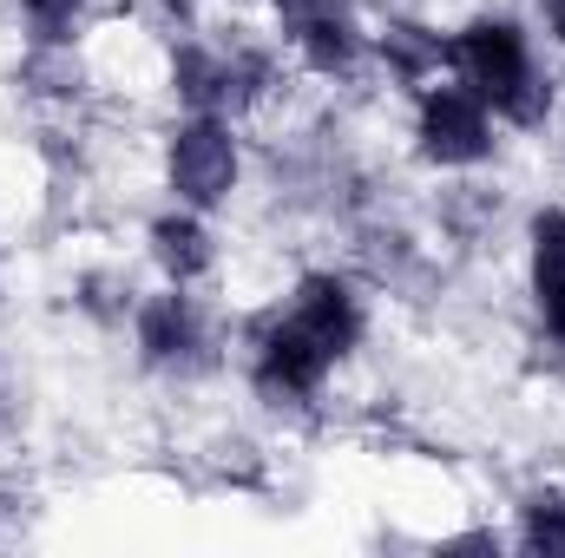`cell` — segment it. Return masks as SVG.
<instances>
[{
    "label": "cell",
    "instance_id": "1",
    "mask_svg": "<svg viewBox=\"0 0 565 558\" xmlns=\"http://www.w3.org/2000/svg\"><path fill=\"white\" fill-rule=\"evenodd\" d=\"M447 73L460 86H473L493 119L507 132H540L559 106V79L546 73L533 33L513 20V13H467L454 33H447Z\"/></svg>",
    "mask_w": 565,
    "mask_h": 558
},
{
    "label": "cell",
    "instance_id": "2",
    "mask_svg": "<svg viewBox=\"0 0 565 558\" xmlns=\"http://www.w3.org/2000/svg\"><path fill=\"white\" fill-rule=\"evenodd\" d=\"M158 171H164V197L191 204L204 217L231 211L237 184H244V132L224 112H178L171 132L158 144Z\"/></svg>",
    "mask_w": 565,
    "mask_h": 558
},
{
    "label": "cell",
    "instance_id": "3",
    "mask_svg": "<svg viewBox=\"0 0 565 558\" xmlns=\"http://www.w3.org/2000/svg\"><path fill=\"white\" fill-rule=\"evenodd\" d=\"M500 132L507 126L493 119V106L473 86H460L454 73L427 79L415 93L408 139H415V158L427 171H480V164H493L500 158Z\"/></svg>",
    "mask_w": 565,
    "mask_h": 558
},
{
    "label": "cell",
    "instance_id": "4",
    "mask_svg": "<svg viewBox=\"0 0 565 558\" xmlns=\"http://www.w3.org/2000/svg\"><path fill=\"white\" fill-rule=\"evenodd\" d=\"M132 348H139L145 368L164 375V382H198V375H211L224 362L211 309L198 302V289H178V282L139 296V309H132Z\"/></svg>",
    "mask_w": 565,
    "mask_h": 558
},
{
    "label": "cell",
    "instance_id": "5",
    "mask_svg": "<svg viewBox=\"0 0 565 558\" xmlns=\"http://www.w3.org/2000/svg\"><path fill=\"white\" fill-rule=\"evenodd\" d=\"M244 375H250V388H257L264 408H289V415H296V408L322 401L335 362L296 329V315L277 302V309H264V315L244 329Z\"/></svg>",
    "mask_w": 565,
    "mask_h": 558
},
{
    "label": "cell",
    "instance_id": "6",
    "mask_svg": "<svg viewBox=\"0 0 565 558\" xmlns=\"http://www.w3.org/2000/svg\"><path fill=\"white\" fill-rule=\"evenodd\" d=\"M282 309L296 315V329H302L335 368L369 342V296H362V282L342 277V270H302Z\"/></svg>",
    "mask_w": 565,
    "mask_h": 558
},
{
    "label": "cell",
    "instance_id": "7",
    "mask_svg": "<svg viewBox=\"0 0 565 558\" xmlns=\"http://www.w3.org/2000/svg\"><path fill=\"white\" fill-rule=\"evenodd\" d=\"M145 264L158 270V282L198 289V282L217 277L224 244H217V230H211L204 211H191V204H164V211L145 224Z\"/></svg>",
    "mask_w": 565,
    "mask_h": 558
},
{
    "label": "cell",
    "instance_id": "8",
    "mask_svg": "<svg viewBox=\"0 0 565 558\" xmlns=\"http://www.w3.org/2000/svg\"><path fill=\"white\" fill-rule=\"evenodd\" d=\"M164 79H171V99H178L184 112H224V119L244 112V86H237V53H231V40H198V33L178 40Z\"/></svg>",
    "mask_w": 565,
    "mask_h": 558
},
{
    "label": "cell",
    "instance_id": "9",
    "mask_svg": "<svg viewBox=\"0 0 565 558\" xmlns=\"http://www.w3.org/2000/svg\"><path fill=\"white\" fill-rule=\"evenodd\" d=\"M526 309L533 329L565 348V204H540L526 217Z\"/></svg>",
    "mask_w": 565,
    "mask_h": 558
},
{
    "label": "cell",
    "instance_id": "10",
    "mask_svg": "<svg viewBox=\"0 0 565 558\" xmlns=\"http://www.w3.org/2000/svg\"><path fill=\"white\" fill-rule=\"evenodd\" d=\"M282 46H289V60H296L302 73H316V79H349V73L369 60V26H362L355 0H342V7H322V13H309V20H296V26L282 33Z\"/></svg>",
    "mask_w": 565,
    "mask_h": 558
},
{
    "label": "cell",
    "instance_id": "11",
    "mask_svg": "<svg viewBox=\"0 0 565 558\" xmlns=\"http://www.w3.org/2000/svg\"><path fill=\"white\" fill-rule=\"evenodd\" d=\"M369 53L382 60V73H388L402 93H422L427 79L447 73V33L427 26V20H408V13H388V20L369 33Z\"/></svg>",
    "mask_w": 565,
    "mask_h": 558
},
{
    "label": "cell",
    "instance_id": "12",
    "mask_svg": "<svg viewBox=\"0 0 565 558\" xmlns=\"http://www.w3.org/2000/svg\"><path fill=\"white\" fill-rule=\"evenodd\" d=\"M20 79H26V93L73 106V99H86V79H93V73H86V60H79V40H73V46H46V40H26Z\"/></svg>",
    "mask_w": 565,
    "mask_h": 558
},
{
    "label": "cell",
    "instance_id": "13",
    "mask_svg": "<svg viewBox=\"0 0 565 558\" xmlns=\"http://www.w3.org/2000/svg\"><path fill=\"white\" fill-rule=\"evenodd\" d=\"M73 309H79L93 329H126V322H132V309H139V282L126 277L119 264L79 270V277H73Z\"/></svg>",
    "mask_w": 565,
    "mask_h": 558
},
{
    "label": "cell",
    "instance_id": "14",
    "mask_svg": "<svg viewBox=\"0 0 565 558\" xmlns=\"http://www.w3.org/2000/svg\"><path fill=\"white\" fill-rule=\"evenodd\" d=\"M513 546L533 558H565V486H533L513 506Z\"/></svg>",
    "mask_w": 565,
    "mask_h": 558
},
{
    "label": "cell",
    "instance_id": "15",
    "mask_svg": "<svg viewBox=\"0 0 565 558\" xmlns=\"http://www.w3.org/2000/svg\"><path fill=\"white\" fill-rule=\"evenodd\" d=\"M86 7L93 0H13V13L26 20V40H46V46H73L86 26Z\"/></svg>",
    "mask_w": 565,
    "mask_h": 558
},
{
    "label": "cell",
    "instance_id": "16",
    "mask_svg": "<svg viewBox=\"0 0 565 558\" xmlns=\"http://www.w3.org/2000/svg\"><path fill=\"white\" fill-rule=\"evenodd\" d=\"M540 7V20H546V33H553V46L565 53V0H533Z\"/></svg>",
    "mask_w": 565,
    "mask_h": 558
},
{
    "label": "cell",
    "instance_id": "17",
    "mask_svg": "<svg viewBox=\"0 0 565 558\" xmlns=\"http://www.w3.org/2000/svg\"><path fill=\"white\" fill-rule=\"evenodd\" d=\"M0 282H7V257H0Z\"/></svg>",
    "mask_w": 565,
    "mask_h": 558
}]
</instances>
